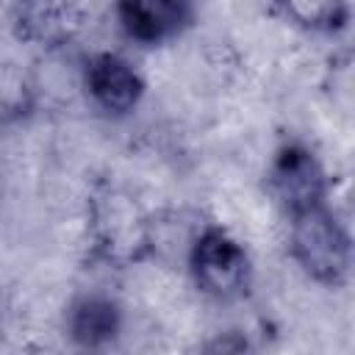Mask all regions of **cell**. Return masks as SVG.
<instances>
[{
    "label": "cell",
    "instance_id": "6da1fadb",
    "mask_svg": "<svg viewBox=\"0 0 355 355\" xmlns=\"http://www.w3.org/2000/svg\"><path fill=\"white\" fill-rule=\"evenodd\" d=\"M153 211L125 183L97 178L86 194L83 241L89 263L125 272L150 261Z\"/></svg>",
    "mask_w": 355,
    "mask_h": 355
},
{
    "label": "cell",
    "instance_id": "7a4b0ae2",
    "mask_svg": "<svg viewBox=\"0 0 355 355\" xmlns=\"http://www.w3.org/2000/svg\"><path fill=\"white\" fill-rule=\"evenodd\" d=\"M286 252L308 280L324 288H341L349 283L352 236L330 202L288 216Z\"/></svg>",
    "mask_w": 355,
    "mask_h": 355
},
{
    "label": "cell",
    "instance_id": "3957f363",
    "mask_svg": "<svg viewBox=\"0 0 355 355\" xmlns=\"http://www.w3.org/2000/svg\"><path fill=\"white\" fill-rule=\"evenodd\" d=\"M183 269L202 297L222 305L241 302L252 291L250 252L230 230L214 219H205L197 230Z\"/></svg>",
    "mask_w": 355,
    "mask_h": 355
},
{
    "label": "cell",
    "instance_id": "277c9868",
    "mask_svg": "<svg viewBox=\"0 0 355 355\" xmlns=\"http://www.w3.org/2000/svg\"><path fill=\"white\" fill-rule=\"evenodd\" d=\"M263 189L288 219L330 200V175L316 150L291 136L275 147L263 172Z\"/></svg>",
    "mask_w": 355,
    "mask_h": 355
},
{
    "label": "cell",
    "instance_id": "5b68a950",
    "mask_svg": "<svg viewBox=\"0 0 355 355\" xmlns=\"http://www.w3.org/2000/svg\"><path fill=\"white\" fill-rule=\"evenodd\" d=\"M86 19L83 0H14L11 33L22 44L55 55L80 39Z\"/></svg>",
    "mask_w": 355,
    "mask_h": 355
},
{
    "label": "cell",
    "instance_id": "8992f818",
    "mask_svg": "<svg viewBox=\"0 0 355 355\" xmlns=\"http://www.w3.org/2000/svg\"><path fill=\"white\" fill-rule=\"evenodd\" d=\"M80 89L100 114L122 119L141 105L147 83L130 58L114 50H97L80 64Z\"/></svg>",
    "mask_w": 355,
    "mask_h": 355
},
{
    "label": "cell",
    "instance_id": "52a82bcc",
    "mask_svg": "<svg viewBox=\"0 0 355 355\" xmlns=\"http://www.w3.org/2000/svg\"><path fill=\"white\" fill-rule=\"evenodd\" d=\"M200 0H116L114 19L122 36L139 47H161L180 39L197 19Z\"/></svg>",
    "mask_w": 355,
    "mask_h": 355
},
{
    "label": "cell",
    "instance_id": "ba28073f",
    "mask_svg": "<svg viewBox=\"0 0 355 355\" xmlns=\"http://www.w3.org/2000/svg\"><path fill=\"white\" fill-rule=\"evenodd\" d=\"M122 305L100 288L78 291L64 311V333L78 349H108L122 333Z\"/></svg>",
    "mask_w": 355,
    "mask_h": 355
},
{
    "label": "cell",
    "instance_id": "9c48e42d",
    "mask_svg": "<svg viewBox=\"0 0 355 355\" xmlns=\"http://www.w3.org/2000/svg\"><path fill=\"white\" fill-rule=\"evenodd\" d=\"M205 216L194 208H161L153 211L150 225V261L166 266H183L189 247L202 227Z\"/></svg>",
    "mask_w": 355,
    "mask_h": 355
},
{
    "label": "cell",
    "instance_id": "30bf717a",
    "mask_svg": "<svg viewBox=\"0 0 355 355\" xmlns=\"http://www.w3.org/2000/svg\"><path fill=\"white\" fill-rule=\"evenodd\" d=\"M269 11L286 25L313 36H338L352 19L349 0H272Z\"/></svg>",
    "mask_w": 355,
    "mask_h": 355
},
{
    "label": "cell",
    "instance_id": "8fae6325",
    "mask_svg": "<svg viewBox=\"0 0 355 355\" xmlns=\"http://www.w3.org/2000/svg\"><path fill=\"white\" fill-rule=\"evenodd\" d=\"M39 108V83L17 61H0V133L25 125Z\"/></svg>",
    "mask_w": 355,
    "mask_h": 355
},
{
    "label": "cell",
    "instance_id": "7c38bea8",
    "mask_svg": "<svg viewBox=\"0 0 355 355\" xmlns=\"http://www.w3.org/2000/svg\"><path fill=\"white\" fill-rule=\"evenodd\" d=\"M247 347H250V344H247V336H239V330H227L225 336H219V338L202 344L205 352H241V349H247Z\"/></svg>",
    "mask_w": 355,
    "mask_h": 355
}]
</instances>
